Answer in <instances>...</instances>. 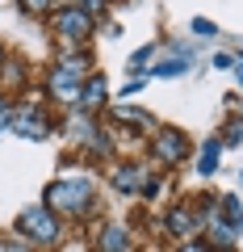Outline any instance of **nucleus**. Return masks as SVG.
<instances>
[{
	"instance_id": "obj_1",
	"label": "nucleus",
	"mask_w": 243,
	"mask_h": 252,
	"mask_svg": "<svg viewBox=\"0 0 243 252\" xmlns=\"http://www.w3.org/2000/svg\"><path fill=\"white\" fill-rule=\"evenodd\" d=\"M46 202L63 210H84L88 206V181H67V185H51L46 189Z\"/></svg>"
},
{
	"instance_id": "obj_2",
	"label": "nucleus",
	"mask_w": 243,
	"mask_h": 252,
	"mask_svg": "<svg viewBox=\"0 0 243 252\" xmlns=\"http://www.w3.org/2000/svg\"><path fill=\"white\" fill-rule=\"evenodd\" d=\"M21 231H26L29 240H42V244H51L54 235H59V227H54L51 210H42V206H29L26 215H21Z\"/></svg>"
},
{
	"instance_id": "obj_3",
	"label": "nucleus",
	"mask_w": 243,
	"mask_h": 252,
	"mask_svg": "<svg viewBox=\"0 0 243 252\" xmlns=\"http://www.w3.org/2000/svg\"><path fill=\"white\" fill-rule=\"evenodd\" d=\"M51 93H54L59 101H76V97H80V76L67 72V67L51 72Z\"/></svg>"
},
{
	"instance_id": "obj_4",
	"label": "nucleus",
	"mask_w": 243,
	"mask_h": 252,
	"mask_svg": "<svg viewBox=\"0 0 243 252\" xmlns=\"http://www.w3.org/2000/svg\"><path fill=\"white\" fill-rule=\"evenodd\" d=\"M54 26H59L63 38H84V34H88V13H84V9H63Z\"/></svg>"
},
{
	"instance_id": "obj_5",
	"label": "nucleus",
	"mask_w": 243,
	"mask_h": 252,
	"mask_svg": "<svg viewBox=\"0 0 243 252\" xmlns=\"http://www.w3.org/2000/svg\"><path fill=\"white\" fill-rule=\"evenodd\" d=\"M155 152H160V160H163V164H176L180 156H185V139H180L176 130H168V135H160Z\"/></svg>"
},
{
	"instance_id": "obj_6",
	"label": "nucleus",
	"mask_w": 243,
	"mask_h": 252,
	"mask_svg": "<svg viewBox=\"0 0 243 252\" xmlns=\"http://www.w3.org/2000/svg\"><path fill=\"white\" fill-rule=\"evenodd\" d=\"M113 185L122 189V193H130L135 185H143V164H126V168L113 172Z\"/></svg>"
},
{
	"instance_id": "obj_7",
	"label": "nucleus",
	"mask_w": 243,
	"mask_h": 252,
	"mask_svg": "<svg viewBox=\"0 0 243 252\" xmlns=\"http://www.w3.org/2000/svg\"><path fill=\"white\" fill-rule=\"evenodd\" d=\"M21 135H29V139L46 135V118H38V114H26V118H21Z\"/></svg>"
},
{
	"instance_id": "obj_8",
	"label": "nucleus",
	"mask_w": 243,
	"mask_h": 252,
	"mask_svg": "<svg viewBox=\"0 0 243 252\" xmlns=\"http://www.w3.org/2000/svg\"><path fill=\"white\" fill-rule=\"evenodd\" d=\"M122 244H126V235H122V227H109V231L101 235V248H105V252H122Z\"/></svg>"
},
{
	"instance_id": "obj_9",
	"label": "nucleus",
	"mask_w": 243,
	"mask_h": 252,
	"mask_svg": "<svg viewBox=\"0 0 243 252\" xmlns=\"http://www.w3.org/2000/svg\"><path fill=\"white\" fill-rule=\"evenodd\" d=\"M218 168V147L206 143V152H201V172H214Z\"/></svg>"
},
{
	"instance_id": "obj_10",
	"label": "nucleus",
	"mask_w": 243,
	"mask_h": 252,
	"mask_svg": "<svg viewBox=\"0 0 243 252\" xmlns=\"http://www.w3.org/2000/svg\"><path fill=\"white\" fill-rule=\"evenodd\" d=\"M172 231H176V235H189V231H193V219L185 215V210H180V215H172Z\"/></svg>"
},
{
	"instance_id": "obj_11",
	"label": "nucleus",
	"mask_w": 243,
	"mask_h": 252,
	"mask_svg": "<svg viewBox=\"0 0 243 252\" xmlns=\"http://www.w3.org/2000/svg\"><path fill=\"white\" fill-rule=\"evenodd\" d=\"M101 93H105V84H101V80H92V84H88V93H84V105H97V101H101Z\"/></svg>"
},
{
	"instance_id": "obj_12",
	"label": "nucleus",
	"mask_w": 243,
	"mask_h": 252,
	"mask_svg": "<svg viewBox=\"0 0 243 252\" xmlns=\"http://www.w3.org/2000/svg\"><path fill=\"white\" fill-rule=\"evenodd\" d=\"M29 13H42V9H51V0H21Z\"/></svg>"
},
{
	"instance_id": "obj_13",
	"label": "nucleus",
	"mask_w": 243,
	"mask_h": 252,
	"mask_svg": "<svg viewBox=\"0 0 243 252\" xmlns=\"http://www.w3.org/2000/svg\"><path fill=\"white\" fill-rule=\"evenodd\" d=\"M0 126H9V109H4V101H0Z\"/></svg>"
},
{
	"instance_id": "obj_14",
	"label": "nucleus",
	"mask_w": 243,
	"mask_h": 252,
	"mask_svg": "<svg viewBox=\"0 0 243 252\" xmlns=\"http://www.w3.org/2000/svg\"><path fill=\"white\" fill-rule=\"evenodd\" d=\"M239 80H243V63H239Z\"/></svg>"
},
{
	"instance_id": "obj_15",
	"label": "nucleus",
	"mask_w": 243,
	"mask_h": 252,
	"mask_svg": "<svg viewBox=\"0 0 243 252\" xmlns=\"http://www.w3.org/2000/svg\"><path fill=\"white\" fill-rule=\"evenodd\" d=\"M189 252H201V248H189Z\"/></svg>"
},
{
	"instance_id": "obj_16",
	"label": "nucleus",
	"mask_w": 243,
	"mask_h": 252,
	"mask_svg": "<svg viewBox=\"0 0 243 252\" xmlns=\"http://www.w3.org/2000/svg\"><path fill=\"white\" fill-rule=\"evenodd\" d=\"M0 59H4V51H0Z\"/></svg>"
}]
</instances>
